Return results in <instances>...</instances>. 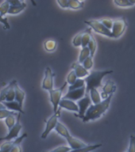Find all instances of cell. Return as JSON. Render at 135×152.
Returning <instances> with one entry per match:
<instances>
[{
    "label": "cell",
    "instance_id": "obj_6",
    "mask_svg": "<svg viewBox=\"0 0 135 152\" xmlns=\"http://www.w3.org/2000/svg\"><path fill=\"white\" fill-rule=\"evenodd\" d=\"M126 26H127V22H126L125 18H120L114 20V25H113V28L111 29L113 38L118 39V38L121 37L122 35L126 30Z\"/></svg>",
    "mask_w": 135,
    "mask_h": 152
},
{
    "label": "cell",
    "instance_id": "obj_31",
    "mask_svg": "<svg viewBox=\"0 0 135 152\" xmlns=\"http://www.w3.org/2000/svg\"><path fill=\"white\" fill-rule=\"evenodd\" d=\"M88 47L91 52V56L93 57L95 52H96V48H97V43H96V40H95L94 37H92V38H91V40L88 44Z\"/></svg>",
    "mask_w": 135,
    "mask_h": 152
},
{
    "label": "cell",
    "instance_id": "obj_26",
    "mask_svg": "<svg viewBox=\"0 0 135 152\" xmlns=\"http://www.w3.org/2000/svg\"><path fill=\"white\" fill-rule=\"evenodd\" d=\"M44 47L48 52H53L57 48V42L53 40H47L44 43Z\"/></svg>",
    "mask_w": 135,
    "mask_h": 152
},
{
    "label": "cell",
    "instance_id": "obj_40",
    "mask_svg": "<svg viewBox=\"0 0 135 152\" xmlns=\"http://www.w3.org/2000/svg\"><path fill=\"white\" fill-rule=\"evenodd\" d=\"M0 23H2L3 25V28L6 29H10V26L9 21L7 18H3L0 15Z\"/></svg>",
    "mask_w": 135,
    "mask_h": 152
},
{
    "label": "cell",
    "instance_id": "obj_24",
    "mask_svg": "<svg viewBox=\"0 0 135 152\" xmlns=\"http://www.w3.org/2000/svg\"><path fill=\"white\" fill-rule=\"evenodd\" d=\"M89 56H91V52L88 47L82 48V49L80 51V56H79V63L80 64H83V61L85 60L87 58H88Z\"/></svg>",
    "mask_w": 135,
    "mask_h": 152
},
{
    "label": "cell",
    "instance_id": "obj_10",
    "mask_svg": "<svg viewBox=\"0 0 135 152\" xmlns=\"http://www.w3.org/2000/svg\"><path fill=\"white\" fill-rule=\"evenodd\" d=\"M86 94H87L86 93V86H84V87L77 89V90H69L63 98L72 100L73 102H75V101H80V100L82 99L85 96Z\"/></svg>",
    "mask_w": 135,
    "mask_h": 152
},
{
    "label": "cell",
    "instance_id": "obj_37",
    "mask_svg": "<svg viewBox=\"0 0 135 152\" xmlns=\"http://www.w3.org/2000/svg\"><path fill=\"white\" fill-rule=\"evenodd\" d=\"M14 145V141H6L4 143H2L0 147V150H2V151H10V149L13 147Z\"/></svg>",
    "mask_w": 135,
    "mask_h": 152
},
{
    "label": "cell",
    "instance_id": "obj_11",
    "mask_svg": "<svg viewBox=\"0 0 135 152\" xmlns=\"http://www.w3.org/2000/svg\"><path fill=\"white\" fill-rule=\"evenodd\" d=\"M115 90H116V86H115L114 82L111 80L107 81L102 88V93H101L102 99H107V97H109L110 95L114 94Z\"/></svg>",
    "mask_w": 135,
    "mask_h": 152
},
{
    "label": "cell",
    "instance_id": "obj_27",
    "mask_svg": "<svg viewBox=\"0 0 135 152\" xmlns=\"http://www.w3.org/2000/svg\"><path fill=\"white\" fill-rule=\"evenodd\" d=\"M86 83L84 79L83 78H78L76 82L74 83L73 85L70 86L69 87V90H77V89H80V88H83L85 86Z\"/></svg>",
    "mask_w": 135,
    "mask_h": 152
},
{
    "label": "cell",
    "instance_id": "obj_18",
    "mask_svg": "<svg viewBox=\"0 0 135 152\" xmlns=\"http://www.w3.org/2000/svg\"><path fill=\"white\" fill-rule=\"evenodd\" d=\"M88 94L90 95L91 100L93 104H100V103H101L103 102L101 94L99 92V90L97 89H91Z\"/></svg>",
    "mask_w": 135,
    "mask_h": 152
},
{
    "label": "cell",
    "instance_id": "obj_9",
    "mask_svg": "<svg viewBox=\"0 0 135 152\" xmlns=\"http://www.w3.org/2000/svg\"><path fill=\"white\" fill-rule=\"evenodd\" d=\"M53 78L54 74L52 73V71L49 66H47L45 68V78L42 82V89L48 91L53 90Z\"/></svg>",
    "mask_w": 135,
    "mask_h": 152
},
{
    "label": "cell",
    "instance_id": "obj_30",
    "mask_svg": "<svg viewBox=\"0 0 135 152\" xmlns=\"http://www.w3.org/2000/svg\"><path fill=\"white\" fill-rule=\"evenodd\" d=\"M84 2L77 0H69V8L72 10H79L83 8Z\"/></svg>",
    "mask_w": 135,
    "mask_h": 152
},
{
    "label": "cell",
    "instance_id": "obj_14",
    "mask_svg": "<svg viewBox=\"0 0 135 152\" xmlns=\"http://www.w3.org/2000/svg\"><path fill=\"white\" fill-rule=\"evenodd\" d=\"M66 140L68 143H69V147H71L72 150L80 149V148H83V147L87 146L85 142H83V141H81L79 139H76V138L73 137L72 135L69 137L67 138Z\"/></svg>",
    "mask_w": 135,
    "mask_h": 152
},
{
    "label": "cell",
    "instance_id": "obj_20",
    "mask_svg": "<svg viewBox=\"0 0 135 152\" xmlns=\"http://www.w3.org/2000/svg\"><path fill=\"white\" fill-rule=\"evenodd\" d=\"M93 36L91 35V28H87L84 32H83V36H82V48L88 47V44L91 40Z\"/></svg>",
    "mask_w": 135,
    "mask_h": 152
},
{
    "label": "cell",
    "instance_id": "obj_25",
    "mask_svg": "<svg viewBox=\"0 0 135 152\" xmlns=\"http://www.w3.org/2000/svg\"><path fill=\"white\" fill-rule=\"evenodd\" d=\"M18 115H11L5 119V124L7 126L8 129H11L17 123V116Z\"/></svg>",
    "mask_w": 135,
    "mask_h": 152
},
{
    "label": "cell",
    "instance_id": "obj_19",
    "mask_svg": "<svg viewBox=\"0 0 135 152\" xmlns=\"http://www.w3.org/2000/svg\"><path fill=\"white\" fill-rule=\"evenodd\" d=\"M55 130L57 131V132L58 133L59 135H60L61 136L64 137L65 139H67V138L69 137V136L71 135V134L69 132V129H68L63 124L60 123V122H58V123H57V126H56V128H55Z\"/></svg>",
    "mask_w": 135,
    "mask_h": 152
},
{
    "label": "cell",
    "instance_id": "obj_39",
    "mask_svg": "<svg viewBox=\"0 0 135 152\" xmlns=\"http://www.w3.org/2000/svg\"><path fill=\"white\" fill-rule=\"evenodd\" d=\"M128 152H135V135H131L130 136V146Z\"/></svg>",
    "mask_w": 135,
    "mask_h": 152
},
{
    "label": "cell",
    "instance_id": "obj_5",
    "mask_svg": "<svg viewBox=\"0 0 135 152\" xmlns=\"http://www.w3.org/2000/svg\"><path fill=\"white\" fill-rule=\"evenodd\" d=\"M60 109L59 108V110L56 113L53 114L52 116H50L47 121H45V123H46V126H45V131L43 132L42 135L41 136V139H43V140L46 139L48 135H49V134L53 129H55L57 123H58V118L60 117Z\"/></svg>",
    "mask_w": 135,
    "mask_h": 152
},
{
    "label": "cell",
    "instance_id": "obj_34",
    "mask_svg": "<svg viewBox=\"0 0 135 152\" xmlns=\"http://www.w3.org/2000/svg\"><path fill=\"white\" fill-rule=\"evenodd\" d=\"M82 36H83V32L78 33L77 35L74 37L73 40H72V44L75 47L82 46Z\"/></svg>",
    "mask_w": 135,
    "mask_h": 152
},
{
    "label": "cell",
    "instance_id": "obj_36",
    "mask_svg": "<svg viewBox=\"0 0 135 152\" xmlns=\"http://www.w3.org/2000/svg\"><path fill=\"white\" fill-rule=\"evenodd\" d=\"M100 21L108 29L111 30L114 25V20H112L111 18H102L100 19Z\"/></svg>",
    "mask_w": 135,
    "mask_h": 152
},
{
    "label": "cell",
    "instance_id": "obj_13",
    "mask_svg": "<svg viewBox=\"0 0 135 152\" xmlns=\"http://www.w3.org/2000/svg\"><path fill=\"white\" fill-rule=\"evenodd\" d=\"M60 109H64L69 110V111L76 112L79 113V107L77 103H76L73 101L69 99H65V98H62L59 104Z\"/></svg>",
    "mask_w": 135,
    "mask_h": 152
},
{
    "label": "cell",
    "instance_id": "obj_2",
    "mask_svg": "<svg viewBox=\"0 0 135 152\" xmlns=\"http://www.w3.org/2000/svg\"><path fill=\"white\" fill-rule=\"evenodd\" d=\"M113 73L112 70H103V71H91L88 77L83 78L86 83V93L88 94L91 89L103 88L102 79L105 76Z\"/></svg>",
    "mask_w": 135,
    "mask_h": 152
},
{
    "label": "cell",
    "instance_id": "obj_32",
    "mask_svg": "<svg viewBox=\"0 0 135 152\" xmlns=\"http://www.w3.org/2000/svg\"><path fill=\"white\" fill-rule=\"evenodd\" d=\"M77 79H78V78H77V76H76V73H75L74 71H70L69 75H68V76H67V83L70 84V86L73 85Z\"/></svg>",
    "mask_w": 135,
    "mask_h": 152
},
{
    "label": "cell",
    "instance_id": "obj_38",
    "mask_svg": "<svg viewBox=\"0 0 135 152\" xmlns=\"http://www.w3.org/2000/svg\"><path fill=\"white\" fill-rule=\"evenodd\" d=\"M72 151V148L70 147L67 146H60L58 147H56L53 150H52L50 152H69Z\"/></svg>",
    "mask_w": 135,
    "mask_h": 152
},
{
    "label": "cell",
    "instance_id": "obj_17",
    "mask_svg": "<svg viewBox=\"0 0 135 152\" xmlns=\"http://www.w3.org/2000/svg\"><path fill=\"white\" fill-rule=\"evenodd\" d=\"M27 136L26 133H24L21 136H19L18 138H17L16 140H14V145L10 149L9 152H22V149L21 147V142H22V140Z\"/></svg>",
    "mask_w": 135,
    "mask_h": 152
},
{
    "label": "cell",
    "instance_id": "obj_35",
    "mask_svg": "<svg viewBox=\"0 0 135 152\" xmlns=\"http://www.w3.org/2000/svg\"><path fill=\"white\" fill-rule=\"evenodd\" d=\"M83 66H84V68L87 69V70H91V69L92 68L93 66V57L92 56H89L88 58L83 61V63L82 64Z\"/></svg>",
    "mask_w": 135,
    "mask_h": 152
},
{
    "label": "cell",
    "instance_id": "obj_3",
    "mask_svg": "<svg viewBox=\"0 0 135 152\" xmlns=\"http://www.w3.org/2000/svg\"><path fill=\"white\" fill-rule=\"evenodd\" d=\"M84 23L87 24L88 26H90L91 28L96 33L104 35L106 37H108L110 38H113V34H112L111 30H110L101 22L100 19H92V20H88L85 21Z\"/></svg>",
    "mask_w": 135,
    "mask_h": 152
},
{
    "label": "cell",
    "instance_id": "obj_22",
    "mask_svg": "<svg viewBox=\"0 0 135 152\" xmlns=\"http://www.w3.org/2000/svg\"><path fill=\"white\" fill-rule=\"evenodd\" d=\"M26 3L23 2L21 5H18V6H10L8 14H11V15H15V14H18L21 13V11H23L24 10L26 9Z\"/></svg>",
    "mask_w": 135,
    "mask_h": 152
},
{
    "label": "cell",
    "instance_id": "obj_43",
    "mask_svg": "<svg viewBox=\"0 0 135 152\" xmlns=\"http://www.w3.org/2000/svg\"><path fill=\"white\" fill-rule=\"evenodd\" d=\"M6 106L4 105V104L2 103V102H0V110H2V109H6Z\"/></svg>",
    "mask_w": 135,
    "mask_h": 152
},
{
    "label": "cell",
    "instance_id": "obj_42",
    "mask_svg": "<svg viewBox=\"0 0 135 152\" xmlns=\"http://www.w3.org/2000/svg\"><path fill=\"white\" fill-rule=\"evenodd\" d=\"M10 6H18L22 3V2H20L18 0H14V1H9Z\"/></svg>",
    "mask_w": 135,
    "mask_h": 152
},
{
    "label": "cell",
    "instance_id": "obj_33",
    "mask_svg": "<svg viewBox=\"0 0 135 152\" xmlns=\"http://www.w3.org/2000/svg\"><path fill=\"white\" fill-rule=\"evenodd\" d=\"M18 113L10 111V110L7 109H2V110H0V119H6L9 116H11V115H18Z\"/></svg>",
    "mask_w": 135,
    "mask_h": 152
},
{
    "label": "cell",
    "instance_id": "obj_29",
    "mask_svg": "<svg viewBox=\"0 0 135 152\" xmlns=\"http://www.w3.org/2000/svg\"><path fill=\"white\" fill-rule=\"evenodd\" d=\"M114 4L118 5L119 7H132L135 4V1L134 0H114Z\"/></svg>",
    "mask_w": 135,
    "mask_h": 152
},
{
    "label": "cell",
    "instance_id": "obj_15",
    "mask_svg": "<svg viewBox=\"0 0 135 152\" xmlns=\"http://www.w3.org/2000/svg\"><path fill=\"white\" fill-rule=\"evenodd\" d=\"M14 90H15V101H16L21 108H23V102L26 97V94L21 88L19 87L18 84L16 80H14Z\"/></svg>",
    "mask_w": 135,
    "mask_h": 152
},
{
    "label": "cell",
    "instance_id": "obj_44",
    "mask_svg": "<svg viewBox=\"0 0 135 152\" xmlns=\"http://www.w3.org/2000/svg\"><path fill=\"white\" fill-rule=\"evenodd\" d=\"M0 152H9V151H2V150H0Z\"/></svg>",
    "mask_w": 135,
    "mask_h": 152
},
{
    "label": "cell",
    "instance_id": "obj_1",
    "mask_svg": "<svg viewBox=\"0 0 135 152\" xmlns=\"http://www.w3.org/2000/svg\"><path fill=\"white\" fill-rule=\"evenodd\" d=\"M113 95L114 94H111L109 97H107V99L103 100V102L100 104H91L88 108V111L86 112L84 116L82 118V121L83 123H87L88 121H95L96 119L100 118L109 109Z\"/></svg>",
    "mask_w": 135,
    "mask_h": 152
},
{
    "label": "cell",
    "instance_id": "obj_16",
    "mask_svg": "<svg viewBox=\"0 0 135 152\" xmlns=\"http://www.w3.org/2000/svg\"><path fill=\"white\" fill-rule=\"evenodd\" d=\"M4 105L6 106L7 109H9L10 111L13 112H18V113L21 114H24L25 113V112L22 109L21 106H20V104L16 102V101H14V102H2Z\"/></svg>",
    "mask_w": 135,
    "mask_h": 152
},
{
    "label": "cell",
    "instance_id": "obj_46",
    "mask_svg": "<svg viewBox=\"0 0 135 152\" xmlns=\"http://www.w3.org/2000/svg\"><path fill=\"white\" fill-rule=\"evenodd\" d=\"M126 152H128V151H126Z\"/></svg>",
    "mask_w": 135,
    "mask_h": 152
},
{
    "label": "cell",
    "instance_id": "obj_23",
    "mask_svg": "<svg viewBox=\"0 0 135 152\" xmlns=\"http://www.w3.org/2000/svg\"><path fill=\"white\" fill-rule=\"evenodd\" d=\"M102 147V144H94V145H87L86 147L80 148V149L77 150H72L71 151L69 152H91L95 150L100 148Z\"/></svg>",
    "mask_w": 135,
    "mask_h": 152
},
{
    "label": "cell",
    "instance_id": "obj_21",
    "mask_svg": "<svg viewBox=\"0 0 135 152\" xmlns=\"http://www.w3.org/2000/svg\"><path fill=\"white\" fill-rule=\"evenodd\" d=\"M8 85H9V89L7 91L5 102H14L15 101V90H14V81L10 82Z\"/></svg>",
    "mask_w": 135,
    "mask_h": 152
},
{
    "label": "cell",
    "instance_id": "obj_4",
    "mask_svg": "<svg viewBox=\"0 0 135 152\" xmlns=\"http://www.w3.org/2000/svg\"><path fill=\"white\" fill-rule=\"evenodd\" d=\"M68 83H64V84L60 88H58V89H53V90L49 91V96H50V102L52 103V106H53V112L54 113H56L59 109L60 102L61 101V99L63 98L62 97V94H63V91H64V88L66 87Z\"/></svg>",
    "mask_w": 135,
    "mask_h": 152
},
{
    "label": "cell",
    "instance_id": "obj_28",
    "mask_svg": "<svg viewBox=\"0 0 135 152\" xmlns=\"http://www.w3.org/2000/svg\"><path fill=\"white\" fill-rule=\"evenodd\" d=\"M10 7V5L9 1H5V2H2L0 4V15L5 18V15L8 14Z\"/></svg>",
    "mask_w": 135,
    "mask_h": 152
},
{
    "label": "cell",
    "instance_id": "obj_8",
    "mask_svg": "<svg viewBox=\"0 0 135 152\" xmlns=\"http://www.w3.org/2000/svg\"><path fill=\"white\" fill-rule=\"evenodd\" d=\"M20 116L21 113H18V116H17V123L16 124L11 128L10 129L7 135L6 136L2 138H0V141L2 140H6V141H12L13 140H16L17 138H18V135L20 132H21V128H22V125L20 123Z\"/></svg>",
    "mask_w": 135,
    "mask_h": 152
},
{
    "label": "cell",
    "instance_id": "obj_7",
    "mask_svg": "<svg viewBox=\"0 0 135 152\" xmlns=\"http://www.w3.org/2000/svg\"><path fill=\"white\" fill-rule=\"evenodd\" d=\"M91 100L89 94H86L85 96L77 102V104L79 107L78 114H75V116L78 118H83L84 115L86 114V112L88 111V108L91 105Z\"/></svg>",
    "mask_w": 135,
    "mask_h": 152
},
{
    "label": "cell",
    "instance_id": "obj_45",
    "mask_svg": "<svg viewBox=\"0 0 135 152\" xmlns=\"http://www.w3.org/2000/svg\"><path fill=\"white\" fill-rule=\"evenodd\" d=\"M46 152H48V151H46ZM49 152H50V151H49Z\"/></svg>",
    "mask_w": 135,
    "mask_h": 152
},
{
    "label": "cell",
    "instance_id": "obj_12",
    "mask_svg": "<svg viewBox=\"0 0 135 152\" xmlns=\"http://www.w3.org/2000/svg\"><path fill=\"white\" fill-rule=\"evenodd\" d=\"M72 69L75 71L76 76L78 78H85L86 77H88L89 75V72L87 69L84 68V66L81 64H80L79 62H75L72 64L71 66Z\"/></svg>",
    "mask_w": 135,
    "mask_h": 152
},
{
    "label": "cell",
    "instance_id": "obj_41",
    "mask_svg": "<svg viewBox=\"0 0 135 152\" xmlns=\"http://www.w3.org/2000/svg\"><path fill=\"white\" fill-rule=\"evenodd\" d=\"M57 3L61 8H64V9L69 8V0H58Z\"/></svg>",
    "mask_w": 135,
    "mask_h": 152
}]
</instances>
